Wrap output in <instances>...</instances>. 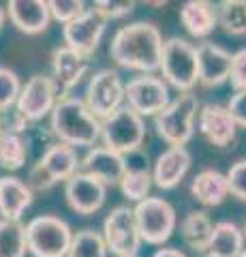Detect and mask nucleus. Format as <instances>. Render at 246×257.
<instances>
[{
    "instance_id": "f257e3e1",
    "label": "nucleus",
    "mask_w": 246,
    "mask_h": 257,
    "mask_svg": "<svg viewBox=\"0 0 246 257\" xmlns=\"http://www.w3.org/2000/svg\"><path fill=\"white\" fill-rule=\"evenodd\" d=\"M163 35L152 22H133L118 28L109 43V56L122 69L154 73L161 67Z\"/></svg>"
},
{
    "instance_id": "f03ea898",
    "label": "nucleus",
    "mask_w": 246,
    "mask_h": 257,
    "mask_svg": "<svg viewBox=\"0 0 246 257\" xmlns=\"http://www.w3.org/2000/svg\"><path fill=\"white\" fill-rule=\"evenodd\" d=\"M50 126L58 142L75 148H92L101 142V120L77 96H60L50 114Z\"/></svg>"
},
{
    "instance_id": "7ed1b4c3",
    "label": "nucleus",
    "mask_w": 246,
    "mask_h": 257,
    "mask_svg": "<svg viewBox=\"0 0 246 257\" xmlns=\"http://www.w3.org/2000/svg\"><path fill=\"white\" fill-rule=\"evenodd\" d=\"M199 107V99L193 92H178L176 99L154 116L156 135L169 146H186L195 135Z\"/></svg>"
},
{
    "instance_id": "20e7f679",
    "label": "nucleus",
    "mask_w": 246,
    "mask_h": 257,
    "mask_svg": "<svg viewBox=\"0 0 246 257\" xmlns=\"http://www.w3.org/2000/svg\"><path fill=\"white\" fill-rule=\"evenodd\" d=\"M161 77L169 84V88L178 92H193L199 84V64H197V45L188 43L186 39L171 37L163 43L161 56Z\"/></svg>"
},
{
    "instance_id": "39448f33",
    "label": "nucleus",
    "mask_w": 246,
    "mask_h": 257,
    "mask_svg": "<svg viewBox=\"0 0 246 257\" xmlns=\"http://www.w3.org/2000/svg\"><path fill=\"white\" fill-rule=\"evenodd\" d=\"M79 165H82V157L77 155V148L58 142L47 148L43 157L30 167L26 182L35 193L50 191L58 182H67L71 176L77 174Z\"/></svg>"
},
{
    "instance_id": "423d86ee",
    "label": "nucleus",
    "mask_w": 246,
    "mask_h": 257,
    "mask_svg": "<svg viewBox=\"0 0 246 257\" xmlns=\"http://www.w3.org/2000/svg\"><path fill=\"white\" fill-rule=\"evenodd\" d=\"M73 229L60 216L41 214L26 223V244L33 257H67Z\"/></svg>"
},
{
    "instance_id": "0eeeda50",
    "label": "nucleus",
    "mask_w": 246,
    "mask_h": 257,
    "mask_svg": "<svg viewBox=\"0 0 246 257\" xmlns=\"http://www.w3.org/2000/svg\"><path fill=\"white\" fill-rule=\"evenodd\" d=\"M146 140V122L129 105L116 109L112 116L101 120V144L120 155H131L141 148Z\"/></svg>"
},
{
    "instance_id": "6e6552de",
    "label": "nucleus",
    "mask_w": 246,
    "mask_h": 257,
    "mask_svg": "<svg viewBox=\"0 0 246 257\" xmlns=\"http://www.w3.org/2000/svg\"><path fill=\"white\" fill-rule=\"evenodd\" d=\"M135 221H137L141 240L148 244H165L173 236L178 225V214L167 199L146 197L144 202L135 204Z\"/></svg>"
},
{
    "instance_id": "1a4fd4ad",
    "label": "nucleus",
    "mask_w": 246,
    "mask_h": 257,
    "mask_svg": "<svg viewBox=\"0 0 246 257\" xmlns=\"http://www.w3.org/2000/svg\"><path fill=\"white\" fill-rule=\"evenodd\" d=\"M103 238L107 251L116 257H137L141 248V234L135 221V210L129 206H116L103 221Z\"/></svg>"
},
{
    "instance_id": "9d476101",
    "label": "nucleus",
    "mask_w": 246,
    "mask_h": 257,
    "mask_svg": "<svg viewBox=\"0 0 246 257\" xmlns=\"http://www.w3.org/2000/svg\"><path fill=\"white\" fill-rule=\"evenodd\" d=\"M124 88L126 84L122 82L116 69H101L94 75H90L84 103L94 116L103 120L124 105Z\"/></svg>"
},
{
    "instance_id": "9b49d317",
    "label": "nucleus",
    "mask_w": 246,
    "mask_h": 257,
    "mask_svg": "<svg viewBox=\"0 0 246 257\" xmlns=\"http://www.w3.org/2000/svg\"><path fill=\"white\" fill-rule=\"evenodd\" d=\"M124 103L131 109H135L139 116H156L169 105V84L163 77H156L154 73H141L126 82L124 88Z\"/></svg>"
},
{
    "instance_id": "f8f14e48",
    "label": "nucleus",
    "mask_w": 246,
    "mask_h": 257,
    "mask_svg": "<svg viewBox=\"0 0 246 257\" xmlns=\"http://www.w3.org/2000/svg\"><path fill=\"white\" fill-rule=\"evenodd\" d=\"M60 99V90L52 75L37 73L22 86L20 99L15 103V109L28 120V122H37L45 116L52 114Z\"/></svg>"
},
{
    "instance_id": "ddd939ff",
    "label": "nucleus",
    "mask_w": 246,
    "mask_h": 257,
    "mask_svg": "<svg viewBox=\"0 0 246 257\" xmlns=\"http://www.w3.org/2000/svg\"><path fill=\"white\" fill-rule=\"evenodd\" d=\"M105 30H107V20L92 7V9H84L71 22L62 24V41L77 54L90 58L97 52Z\"/></svg>"
},
{
    "instance_id": "4468645a",
    "label": "nucleus",
    "mask_w": 246,
    "mask_h": 257,
    "mask_svg": "<svg viewBox=\"0 0 246 257\" xmlns=\"http://www.w3.org/2000/svg\"><path fill=\"white\" fill-rule=\"evenodd\" d=\"M65 197L71 210L82 216L99 212L107 197V184L79 170L65 182Z\"/></svg>"
},
{
    "instance_id": "2eb2a0df",
    "label": "nucleus",
    "mask_w": 246,
    "mask_h": 257,
    "mask_svg": "<svg viewBox=\"0 0 246 257\" xmlns=\"http://www.w3.org/2000/svg\"><path fill=\"white\" fill-rule=\"evenodd\" d=\"M197 131L201 133L205 142H210L216 148H225L233 142L237 124L229 114L227 105H218V103H205L199 107V116H197Z\"/></svg>"
},
{
    "instance_id": "dca6fc26",
    "label": "nucleus",
    "mask_w": 246,
    "mask_h": 257,
    "mask_svg": "<svg viewBox=\"0 0 246 257\" xmlns=\"http://www.w3.org/2000/svg\"><path fill=\"white\" fill-rule=\"evenodd\" d=\"M79 170L94 176V178H99L101 182H105L107 187H114V184H120L122 176L129 170V165H126L124 155L101 144V146L88 148V152L82 157Z\"/></svg>"
},
{
    "instance_id": "f3484780",
    "label": "nucleus",
    "mask_w": 246,
    "mask_h": 257,
    "mask_svg": "<svg viewBox=\"0 0 246 257\" xmlns=\"http://www.w3.org/2000/svg\"><path fill=\"white\" fill-rule=\"evenodd\" d=\"M231 58L225 47L203 41L197 45V64H199V84L205 88H216L229 82L231 75Z\"/></svg>"
},
{
    "instance_id": "a211bd4d",
    "label": "nucleus",
    "mask_w": 246,
    "mask_h": 257,
    "mask_svg": "<svg viewBox=\"0 0 246 257\" xmlns=\"http://www.w3.org/2000/svg\"><path fill=\"white\" fill-rule=\"evenodd\" d=\"M7 15L24 35H41L54 20L47 0H7Z\"/></svg>"
},
{
    "instance_id": "6ab92c4d",
    "label": "nucleus",
    "mask_w": 246,
    "mask_h": 257,
    "mask_svg": "<svg viewBox=\"0 0 246 257\" xmlns=\"http://www.w3.org/2000/svg\"><path fill=\"white\" fill-rule=\"evenodd\" d=\"M190 163H193V157H190L186 146H169L154 161V170H152L154 184L163 191L176 189L188 174Z\"/></svg>"
},
{
    "instance_id": "aec40b11",
    "label": "nucleus",
    "mask_w": 246,
    "mask_h": 257,
    "mask_svg": "<svg viewBox=\"0 0 246 257\" xmlns=\"http://www.w3.org/2000/svg\"><path fill=\"white\" fill-rule=\"evenodd\" d=\"M88 71V58L67 45H60L52 54V77L56 82L62 96H67L73 88L82 82Z\"/></svg>"
},
{
    "instance_id": "412c9836",
    "label": "nucleus",
    "mask_w": 246,
    "mask_h": 257,
    "mask_svg": "<svg viewBox=\"0 0 246 257\" xmlns=\"http://www.w3.org/2000/svg\"><path fill=\"white\" fill-rule=\"evenodd\" d=\"M35 191L18 176H0V219L20 221L22 214L33 206Z\"/></svg>"
},
{
    "instance_id": "4be33fe9",
    "label": "nucleus",
    "mask_w": 246,
    "mask_h": 257,
    "mask_svg": "<svg viewBox=\"0 0 246 257\" xmlns=\"http://www.w3.org/2000/svg\"><path fill=\"white\" fill-rule=\"evenodd\" d=\"M180 24L193 39L210 37L218 26V5L212 0H186L180 9Z\"/></svg>"
},
{
    "instance_id": "5701e85b",
    "label": "nucleus",
    "mask_w": 246,
    "mask_h": 257,
    "mask_svg": "<svg viewBox=\"0 0 246 257\" xmlns=\"http://www.w3.org/2000/svg\"><path fill=\"white\" fill-rule=\"evenodd\" d=\"M190 195L205 208L220 206L229 197L227 174L218 170H201L190 182Z\"/></svg>"
},
{
    "instance_id": "b1692460",
    "label": "nucleus",
    "mask_w": 246,
    "mask_h": 257,
    "mask_svg": "<svg viewBox=\"0 0 246 257\" xmlns=\"http://www.w3.org/2000/svg\"><path fill=\"white\" fill-rule=\"evenodd\" d=\"M246 244L244 229L231 221L214 223L208 246L203 248V257H237Z\"/></svg>"
},
{
    "instance_id": "393cba45",
    "label": "nucleus",
    "mask_w": 246,
    "mask_h": 257,
    "mask_svg": "<svg viewBox=\"0 0 246 257\" xmlns=\"http://www.w3.org/2000/svg\"><path fill=\"white\" fill-rule=\"evenodd\" d=\"M212 229H214V223L203 210L188 212L180 223V236L184 240V244L197 253H203V248L208 246Z\"/></svg>"
},
{
    "instance_id": "a878e982",
    "label": "nucleus",
    "mask_w": 246,
    "mask_h": 257,
    "mask_svg": "<svg viewBox=\"0 0 246 257\" xmlns=\"http://www.w3.org/2000/svg\"><path fill=\"white\" fill-rule=\"evenodd\" d=\"M26 225L13 219H0V257H26Z\"/></svg>"
},
{
    "instance_id": "bb28decb",
    "label": "nucleus",
    "mask_w": 246,
    "mask_h": 257,
    "mask_svg": "<svg viewBox=\"0 0 246 257\" xmlns=\"http://www.w3.org/2000/svg\"><path fill=\"white\" fill-rule=\"evenodd\" d=\"M28 144L22 133H5L0 142V167L7 172H18L26 165Z\"/></svg>"
},
{
    "instance_id": "cd10ccee",
    "label": "nucleus",
    "mask_w": 246,
    "mask_h": 257,
    "mask_svg": "<svg viewBox=\"0 0 246 257\" xmlns=\"http://www.w3.org/2000/svg\"><path fill=\"white\" fill-rule=\"evenodd\" d=\"M218 26L231 37L246 35V0L218 3Z\"/></svg>"
},
{
    "instance_id": "c85d7f7f",
    "label": "nucleus",
    "mask_w": 246,
    "mask_h": 257,
    "mask_svg": "<svg viewBox=\"0 0 246 257\" xmlns=\"http://www.w3.org/2000/svg\"><path fill=\"white\" fill-rule=\"evenodd\" d=\"M107 244L101 231L82 229L73 234L67 257H107Z\"/></svg>"
},
{
    "instance_id": "c756f323",
    "label": "nucleus",
    "mask_w": 246,
    "mask_h": 257,
    "mask_svg": "<svg viewBox=\"0 0 246 257\" xmlns=\"http://www.w3.org/2000/svg\"><path fill=\"white\" fill-rule=\"evenodd\" d=\"M152 184H154L152 174L148 170H133V167H129L118 187H120L122 195L129 199V202L139 204V202H144L146 197H150Z\"/></svg>"
},
{
    "instance_id": "7c9ffc66",
    "label": "nucleus",
    "mask_w": 246,
    "mask_h": 257,
    "mask_svg": "<svg viewBox=\"0 0 246 257\" xmlns=\"http://www.w3.org/2000/svg\"><path fill=\"white\" fill-rule=\"evenodd\" d=\"M22 86L24 84L20 82V75L13 69L0 67V114L15 107L22 92Z\"/></svg>"
},
{
    "instance_id": "2f4dec72",
    "label": "nucleus",
    "mask_w": 246,
    "mask_h": 257,
    "mask_svg": "<svg viewBox=\"0 0 246 257\" xmlns=\"http://www.w3.org/2000/svg\"><path fill=\"white\" fill-rule=\"evenodd\" d=\"M92 7L109 22L126 18L135 9V0H92Z\"/></svg>"
},
{
    "instance_id": "473e14b6",
    "label": "nucleus",
    "mask_w": 246,
    "mask_h": 257,
    "mask_svg": "<svg viewBox=\"0 0 246 257\" xmlns=\"http://www.w3.org/2000/svg\"><path fill=\"white\" fill-rule=\"evenodd\" d=\"M47 5H50L52 18L56 22H60V24L71 22L86 9L84 0H47Z\"/></svg>"
},
{
    "instance_id": "72a5a7b5",
    "label": "nucleus",
    "mask_w": 246,
    "mask_h": 257,
    "mask_svg": "<svg viewBox=\"0 0 246 257\" xmlns=\"http://www.w3.org/2000/svg\"><path fill=\"white\" fill-rule=\"evenodd\" d=\"M227 182H229V195L246 204V159L237 161L229 167L227 172Z\"/></svg>"
},
{
    "instance_id": "f704fd0d",
    "label": "nucleus",
    "mask_w": 246,
    "mask_h": 257,
    "mask_svg": "<svg viewBox=\"0 0 246 257\" xmlns=\"http://www.w3.org/2000/svg\"><path fill=\"white\" fill-rule=\"evenodd\" d=\"M233 90H246V47L237 50L231 58V75H229Z\"/></svg>"
},
{
    "instance_id": "c9c22d12",
    "label": "nucleus",
    "mask_w": 246,
    "mask_h": 257,
    "mask_svg": "<svg viewBox=\"0 0 246 257\" xmlns=\"http://www.w3.org/2000/svg\"><path fill=\"white\" fill-rule=\"evenodd\" d=\"M227 109L237 126L246 128V90H235V94L229 99Z\"/></svg>"
},
{
    "instance_id": "e433bc0d",
    "label": "nucleus",
    "mask_w": 246,
    "mask_h": 257,
    "mask_svg": "<svg viewBox=\"0 0 246 257\" xmlns=\"http://www.w3.org/2000/svg\"><path fill=\"white\" fill-rule=\"evenodd\" d=\"M152 257H186V255H184V251H180L176 246H163V248H158V251H154Z\"/></svg>"
},
{
    "instance_id": "4c0bfd02",
    "label": "nucleus",
    "mask_w": 246,
    "mask_h": 257,
    "mask_svg": "<svg viewBox=\"0 0 246 257\" xmlns=\"http://www.w3.org/2000/svg\"><path fill=\"white\" fill-rule=\"evenodd\" d=\"M144 5H148V7H152V9H158V7H165L169 3V0H141Z\"/></svg>"
},
{
    "instance_id": "58836bf2",
    "label": "nucleus",
    "mask_w": 246,
    "mask_h": 257,
    "mask_svg": "<svg viewBox=\"0 0 246 257\" xmlns=\"http://www.w3.org/2000/svg\"><path fill=\"white\" fill-rule=\"evenodd\" d=\"M7 20H9V15H7V9H5V7H0V30H3V26H5Z\"/></svg>"
},
{
    "instance_id": "ea45409f",
    "label": "nucleus",
    "mask_w": 246,
    "mask_h": 257,
    "mask_svg": "<svg viewBox=\"0 0 246 257\" xmlns=\"http://www.w3.org/2000/svg\"><path fill=\"white\" fill-rule=\"evenodd\" d=\"M5 133H7V131H5V126H3V122H0V142H3V138H5Z\"/></svg>"
},
{
    "instance_id": "a19ab883",
    "label": "nucleus",
    "mask_w": 246,
    "mask_h": 257,
    "mask_svg": "<svg viewBox=\"0 0 246 257\" xmlns=\"http://www.w3.org/2000/svg\"><path fill=\"white\" fill-rule=\"evenodd\" d=\"M237 257H246V246L242 248V251H240V255H237Z\"/></svg>"
},
{
    "instance_id": "79ce46f5",
    "label": "nucleus",
    "mask_w": 246,
    "mask_h": 257,
    "mask_svg": "<svg viewBox=\"0 0 246 257\" xmlns=\"http://www.w3.org/2000/svg\"><path fill=\"white\" fill-rule=\"evenodd\" d=\"M244 236H246V225H244Z\"/></svg>"
},
{
    "instance_id": "37998d69",
    "label": "nucleus",
    "mask_w": 246,
    "mask_h": 257,
    "mask_svg": "<svg viewBox=\"0 0 246 257\" xmlns=\"http://www.w3.org/2000/svg\"><path fill=\"white\" fill-rule=\"evenodd\" d=\"M218 3H225V0H218Z\"/></svg>"
}]
</instances>
